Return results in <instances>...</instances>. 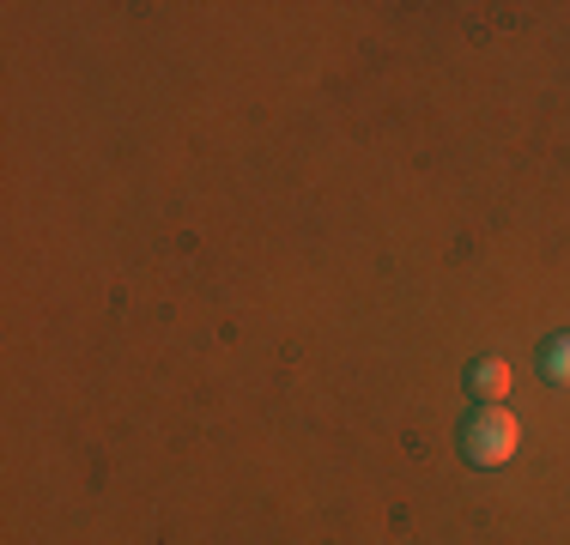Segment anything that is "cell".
<instances>
[{"mask_svg":"<svg viewBox=\"0 0 570 545\" xmlns=\"http://www.w3.org/2000/svg\"><path fill=\"white\" fill-rule=\"evenodd\" d=\"M522 448V425H515L510 406H473L468 425H461V455L468 467H504Z\"/></svg>","mask_w":570,"mask_h":545,"instance_id":"6da1fadb","label":"cell"},{"mask_svg":"<svg viewBox=\"0 0 570 545\" xmlns=\"http://www.w3.org/2000/svg\"><path fill=\"white\" fill-rule=\"evenodd\" d=\"M510 364L504 358H480V364H468V394L480 406H504L510 400Z\"/></svg>","mask_w":570,"mask_h":545,"instance_id":"7a4b0ae2","label":"cell"},{"mask_svg":"<svg viewBox=\"0 0 570 545\" xmlns=\"http://www.w3.org/2000/svg\"><path fill=\"white\" fill-rule=\"evenodd\" d=\"M540 376H547L552 388H570V334H559L547 351H540Z\"/></svg>","mask_w":570,"mask_h":545,"instance_id":"3957f363","label":"cell"}]
</instances>
